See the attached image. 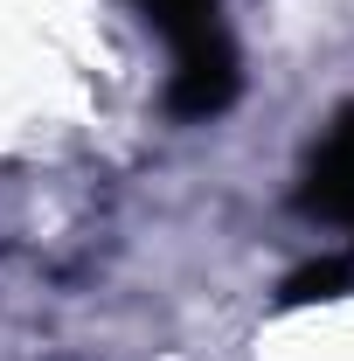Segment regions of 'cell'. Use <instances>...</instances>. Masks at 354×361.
Listing matches in <instances>:
<instances>
[{
    "label": "cell",
    "instance_id": "obj_1",
    "mask_svg": "<svg viewBox=\"0 0 354 361\" xmlns=\"http://www.w3.org/2000/svg\"><path fill=\"white\" fill-rule=\"evenodd\" d=\"M243 90V70H236V42L209 28L195 42L174 49V77H167V111L174 118H222Z\"/></svg>",
    "mask_w": 354,
    "mask_h": 361
},
{
    "label": "cell",
    "instance_id": "obj_2",
    "mask_svg": "<svg viewBox=\"0 0 354 361\" xmlns=\"http://www.w3.org/2000/svg\"><path fill=\"white\" fill-rule=\"evenodd\" d=\"M299 209L354 236V104L334 118V133L312 146L306 180H299Z\"/></svg>",
    "mask_w": 354,
    "mask_h": 361
},
{
    "label": "cell",
    "instance_id": "obj_3",
    "mask_svg": "<svg viewBox=\"0 0 354 361\" xmlns=\"http://www.w3.org/2000/svg\"><path fill=\"white\" fill-rule=\"evenodd\" d=\"M348 292H354V250L312 257L306 271L285 278V306H319V299H348Z\"/></svg>",
    "mask_w": 354,
    "mask_h": 361
},
{
    "label": "cell",
    "instance_id": "obj_4",
    "mask_svg": "<svg viewBox=\"0 0 354 361\" xmlns=\"http://www.w3.org/2000/svg\"><path fill=\"white\" fill-rule=\"evenodd\" d=\"M139 7L160 21V35H167L174 49L195 42V35H209V28H222V21H216V0H139Z\"/></svg>",
    "mask_w": 354,
    "mask_h": 361
}]
</instances>
